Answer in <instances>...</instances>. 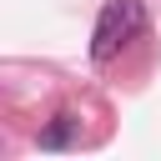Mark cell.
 Listing matches in <instances>:
<instances>
[{"instance_id":"7a4b0ae2","label":"cell","mask_w":161,"mask_h":161,"mask_svg":"<svg viewBox=\"0 0 161 161\" xmlns=\"http://www.w3.org/2000/svg\"><path fill=\"white\" fill-rule=\"evenodd\" d=\"M70 141H75V116L60 111V116L40 131V146H45V151H60V146H70Z\"/></svg>"},{"instance_id":"6da1fadb","label":"cell","mask_w":161,"mask_h":161,"mask_svg":"<svg viewBox=\"0 0 161 161\" xmlns=\"http://www.w3.org/2000/svg\"><path fill=\"white\" fill-rule=\"evenodd\" d=\"M141 25H146V5H141V0H106V5H101V15H96L91 60H96V65L116 60V55H121V45L141 35Z\"/></svg>"}]
</instances>
